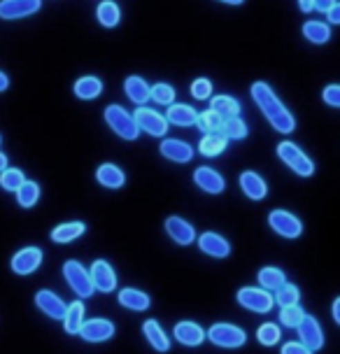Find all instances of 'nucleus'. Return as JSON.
<instances>
[{"label":"nucleus","mask_w":340,"mask_h":354,"mask_svg":"<svg viewBox=\"0 0 340 354\" xmlns=\"http://www.w3.org/2000/svg\"><path fill=\"white\" fill-rule=\"evenodd\" d=\"M63 277H66L68 287H70L79 299H89V296L96 292L91 282V273L79 261H75V259L63 263Z\"/></svg>","instance_id":"nucleus-4"},{"label":"nucleus","mask_w":340,"mask_h":354,"mask_svg":"<svg viewBox=\"0 0 340 354\" xmlns=\"http://www.w3.org/2000/svg\"><path fill=\"white\" fill-rule=\"evenodd\" d=\"M193 182H196L198 189H203L205 194H212V196L224 194V189H226L224 177L210 166H198L193 170Z\"/></svg>","instance_id":"nucleus-17"},{"label":"nucleus","mask_w":340,"mask_h":354,"mask_svg":"<svg viewBox=\"0 0 340 354\" xmlns=\"http://www.w3.org/2000/svg\"><path fill=\"white\" fill-rule=\"evenodd\" d=\"M303 37L312 44H324L331 40V28H329V24L312 19V21L303 24Z\"/></svg>","instance_id":"nucleus-31"},{"label":"nucleus","mask_w":340,"mask_h":354,"mask_svg":"<svg viewBox=\"0 0 340 354\" xmlns=\"http://www.w3.org/2000/svg\"><path fill=\"white\" fill-rule=\"evenodd\" d=\"M159 151L163 159L175 163H189L193 159V147L189 142L180 140V138H166V140H161Z\"/></svg>","instance_id":"nucleus-16"},{"label":"nucleus","mask_w":340,"mask_h":354,"mask_svg":"<svg viewBox=\"0 0 340 354\" xmlns=\"http://www.w3.org/2000/svg\"><path fill=\"white\" fill-rule=\"evenodd\" d=\"M79 336L86 340V343H105L115 336V324L110 319H84V324L79 328Z\"/></svg>","instance_id":"nucleus-11"},{"label":"nucleus","mask_w":340,"mask_h":354,"mask_svg":"<svg viewBox=\"0 0 340 354\" xmlns=\"http://www.w3.org/2000/svg\"><path fill=\"white\" fill-rule=\"evenodd\" d=\"M96 17H98L100 26L115 28L119 26V21H122V10H119V5L112 3V0H103L96 8Z\"/></svg>","instance_id":"nucleus-30"},{"label":"nucleus","mask_w":340,"mask_h":354,"mask_svg":"<svg viewBox=\"0 0 340 354\" xmlns=\"http://www.w3.org/2000/svg\"><path fill=\"white\" fill-rule=\"evenodd\" d=\"M96 180H98V185H103L108 189H122L126 185L124 170L119 166H115V163H103V166H98Z\"/></svg>","instance_id":"nucleus-24"},{"label":"nucleus","mask_w":340,"mask_h":354,"mask_svg":"<svg viewBox=\"0 0 340 354\" xmlns=\"http://www.w3.org/2000/svg\"><path fill=\"white\" fill-rule=\"evenodd\" d=\"M322 98H324V103L326 105H331V107H338L340 110V84H329L322 91Z\"/></svg>","instance_id":"nucleus-43"},{"label":"nucleus","mask_w":340,"mask_h":354,"mask_svg":"<svg viewBox=\"0 0 340 354\" xmlns=\"http://www.w3.org/2000/svg\"><path fill=\"white\" fill-rule=\"evenodd\" d=\"M119 306L133 310V313H144L152 306V299L149 294H144L142 289H135V287H126L119 292Z\"/></svg>","instance_id":"nucleus-21"},{"label":"nucleus","mask_w":340,"mask_h":354,"mask_svg":"<svg viewBox=\"0 0 340 354\" xmlns=\"http://www.w3.org/2000/svg\"><path fill=\"white\" fill-rule=\"evenodd\" d=\"M42 8V0H0V19H23L35 15Z\"/></svg>","instance_id":"nucleus-13"},{"label":"nucleus","mask_w":340,"mask_h":354,"mask_svg":"<svg viewBox=\"0 0 340 354\" xmlns=\"http://www.w3.org/2000/svg\"><path fill=\"white\" fill-rule=\"evenodd\" d=\"M35 306L42 310V313L47 315V317L52 319H63L66 317V301L61 299L59 294L49 292V289H40V292L35 294Z\"/></svg>","instance_id":"nucleus-18"},{"label":"nucleus","mask_w":340,"mask_h":354,"mask_svg":"<svg viewBox=\"0 0 340 354\" xmlns=\"http://www.w3.org/2000/svg\"><path fill=\"white\" fill-rule=\"evenodd\" d=\"M149 88L152 86H149L142 77H138V75H131V77H126V82H124L126 96H129L131 103H135L138 107H142L149 100Z\"/></svg>","instance_id":"nucleus-22"},{"label":"nucleus","mask_w":340,"mask_h":354,"mask_svg":"<svg viewBox=\"0 0 340 354\" xmlns=\"http://www.w3.org/2000/svg\"><path fill=\"white\" fill-rule=\"evenodd\" d=\"M212 82L207 80V77H198V80H193V84H191V96L196 98V100H210L212 98Z\"/></svg>","instance_id":"nucleus-42"},{"label":"nucleus","mask_w":340,"mask_h":354,"mask_svg":"<svg viewBox=\"0 0 340 354\" xmlns=\"http://www.w3.org/2000/svg\"><path fill=\"white\" fill-rule=\"evenodd\" d=\"M198 119V112L193 110L191 105H168V115H166V122L173 124V126H182V129H187V126H193Z\"/></svg>","instance_id":"nucleus-25"},{"label":"nucleus","mask_w":340,"mask_h":354,"mask_svg":"<svg viewBox=\"0 0 340 354\" xmlns=\"http://www.w3.org/2000/svg\"><path fill=\"white\" fill-rule=\"evenodd\" d=\"M219 3H226V5H243L245 0H219Z\"/></svg>","instance_id":"nucleus-51"},{"label":"nucleus","mask_w":340,"mask_h":354,"mask_svg":"<svg viewBox=\"0 0 340 354\" xmlns=\"http://www.w3.org/2000/svg\"><path fill=\"white\" fill-rule=\"evenodd\" d=\"M82 324H84V303L82 301H73L70 306L66 308V317H63V326H66V333H79Z\"/></svg>","instance_id":"nucleus-29"},{"label":"nucleus","mask_w":340,"mask_h":354,"mask_svg":"<svg viewBox=\"0 0 340 354\" xmlns=\"http://www.w3.org/2000/svg\"><path fill=\"white\" fill-rule=\"evenodd\" d=\"M247 124L243 122L240 117H231V119H224V129H222V136L229 138V140H243L247 138Z\"/></svg>","instance_id":"nucleus-36"},{"label":"nucleus","mask_w":340,"mask_h":354,"mask_svg":"<svg viewBox=\"0 0 340 354\" xmlns=\"http://www.w3.org/2000/svg\"><path fill=\"white\" fill-rule=\"evenodd\" d=\"M5 168H8V156H5L3 151H0V173H3Z\"/></svg>","instance_id":"nucleus-50"},{"label":"nucleus","mask_w":340,"mask_h":354,"mask_svg":"<svg viewBox=\"0 0 340 354\" xmlns=\"http://www.w3.org/2000/svg\"><path fill=\"white\" fill-rule=\"evenodd\" d=\"M236 301L240 303L245 310H252V313H259V315H266L273 310L275 306V296L266 292L261 287H243L238 289L236 294Z\"/></svg>","instance_id":"nucleus-6"},{"label":"nucleus","mask_w":340,"mask_h":354,"mask_svg":"<svg viewBox=\"0 0 340 354\" xmlns=\"http://www.w3.org/2000/svg\"><path fill=\"white\" fill-rule=\"evenodd\" d=\"M299 301H301V289L296 287V284H292V282H285L278 292H275V303H278L280 308L296 306Z\"/></svg>","instance_id":"nucleus-37"},{"label":"nucleus","mask_w":340,"mask_h":354,"mask_svg":"<svg viewBox=\"0 0 340 354\" xmlns=\"http://www.w3.org/2000/svg\"><path fill=\"white\" fill-rule=\"evenodd\" d=\"M280 354H312L310 347H305L303 343H296V340H289V343L282 345Z\"/></svg>","instance_id":"nucleus-44"},{"label":"nucleus","mask_w":340,"mask_h":354,"mask_svg":"<svg viewBox=\"0 0 340 354\" xmlns=\"http://www.w3.org/2000/svg\"><path fill=\"white\" fill-rule=\"evenodd\" d=\"M205 338L210 340L212 345L224 347V350H238V347H243L247 343V333H245L240 326L226 324V322L212 324L210 331H205Z\"/></svg>","instance_id":"nucleus-2"},{"label":"nucleus","mask_w":340,"mask_h":354,"mask_svg":"<svg viewBox=\"0 0 340 354\" xmlns=\"http://www.w3.org/2000/svg\"><path fill=\"white\" fill-rule=\"evenodd\" d=\"M210 110L217 112L222 119H231V117H240V103L231 96H215L210 98Z\"/></svg>","instance_id":"nucleus-32"},{"label":"nucleus","mask_w":340,"mask_h":354,"mask_svg":"<svg viewBox=\"0 0 340 354\" xmlns=\"http://www.w3.org/2000/svg\"><path fill=\"white\" fill-rule=\"evenodd\" d=\"M331 315H333V322L340 326V296L336 301H333V306H331Z\"/></svg>","instance_id":"nucleus-47"},{"label":"nucleus","mask_w":340,"mask_h":354,"mask_svg":"<svg viewBox=\"0 0 340 354\" xmlns=\"http://www.w3.org/2000/svg\"><path fill=\"white\" fill-rule=\"evenodd\" d=\"M196 126L200 131L205 133H219L222 136V129H224V119L217 115V112H212V110H205V112H200L198 119H196Z\"/></svg>","instance_id":"nucleus-35"},{"label":"nucleus","mask_w":340,"mask_h":354,"mask_svg":"<svg viewBox=\"0 0 340 354\" xmlns=\"http://www.w3.org/2000/svg\"><path fill=\"white\" fill-rule=\"evenodd\" d=\"M84 231H86L84 221H66V224H59L52 231V240H54V243H59V245H66V243L77 240L79 236H84Z\"/></svg>","instance_id":"nucleus-26"},{"label":"nucleus","mask_w":340,"mask_h":354,"mask_svg":"<svg viewBox=\"0 0 340 354\" xmlns=\"http://www.w3.org/2000/svg\"><path fill=\"white\" fill-rule=\"evenodd\" d=\"M301 12H312L314 10V0H299Z\"/></svg>","instance_id":"nucleus-48"},{"label":"nucleus","mask_w":340,"mask_h":354,"mask_svg":"<svg viewBox=\"0 0 340 354\" xmlns=\"http://www.w3.org/2000/svg\"><path fill=\"white\" fill-rule=\"evenodd\" d=\"M133 119L140 131L149 133V136H154V138H166L170 124L166 122V117L159 115L156 110H149V107L142 105L133 112Z\"/></svg>","instance_id":"nucleus-8"},{"label":"nucleus","mask_w":340,"mask_h":354,"mask_svg":"<svg viewBox=\"0 0 340 354\" xmlns=\"http://www.w3.org/2000/svg\"><path fill=\"white\" fill-rule=\"evenodd\" d=\"M73 91L79 100H93L103 93V82L98 77H93V75H86V77H79L75 82Z\"/></svg>","instance_id":"nucleus-27"},{"label":"nucleus","mask_w":340,"mask_h":354,"mask_svg":"<svg viewBox=\"0 0 340 354\" xmlns=\"http://www.w3.org/2000/svg\"><path fill=\"white\" fill-rule=\"evenodd\" d=\"M105 122L122 140H138V136H140V129H138L133 115L119 105L105 107Z\"/></svg>","instance_id":"nucleus-3"},{"label":"nucleus","mask_w":340,"mask_h":354,"mask_svg":"<svg viewBox=\"0 0 340 354\" xmlns=\"http://www.w3.org/2000/svg\"><path fill=\"white\" fill-rule=\"evenodd\" d=\"M0 142H3V138H0Z\"/></svg>","instance_id":"nucleus-52"},{"label":"nucleus","mask_w":340,"mask_h":354,"mask_svg":"<svg viewBox=\"0 0 340 354\" xmlns=\"http://www.w3.org/2000/svg\"><path fill=\"white\" fill-rule=\"evenodd\" d=\"M226 145H229V138L219 136V133H207V136H203V140H200L198 145V151L203 156H219L222 151L226 149Z\"/></svg>","instance_id":"nucleus-33"},{"label":"nucleus","mask_w":340,"mask_h":354,"mask_svg":"<svg viewBox=\"0 0 340 354\" xmlns=\"http://www.w3.org/2000/svg\"><path fill=\"white\" fill-rule=\"evenodd\" d=\"M196 243H198L200 252L212 259H226L231 254V243L224 236H219V233H212V231L200 233L196 238Z\"/></svg>","instance_id":"nucleus-15"},{"label":"nucleus","mask_w":340,"mask_h":354,"mask_svg":"<svg viewBox=\"0 0 340 354\" xmlns=\"http://www.w3.org/2000/svg\"><path fill=\"white\" fill-rule=\"evenodd\" d=\"M326 19H329V24H333V26H340V0L326 12Z\"/></svg>","instance_id":"nucleus-45"},{"label":"nucleus","mask_w":340,"mask_h":354,"mask_svg":"<svg viewBox=\"0 0 340 354\" xmlns=\"http://www.w3.org/2000/svg\"><path fill=\"white\" fill-rule=\"evenodd\" d=\"M268 226L278 233L280 238L287 240H296L303 233V221H301L296 214L287 212V210H273L268 214Z\"/></svg>","instance_id":"nucleus-7"},{"label":"nucleus","mask_w":340,"mask_h":354,"mask_svg":"<svg viewBox=\"0 0 340 354\" xmlns=\"http://www.w3.org/2000/svg\"><path fill=\"white\" fill-rule=\"evenodd\" d=\"M166 233L170 236V240H175L178 245L182 248H187V245H191L193 240H196V229H193L191 221L178 217V214H173V217L166 219Z\"/></svg>","instance_id":"nucleus-14"},{"label":"nucleus","mask_w":340,"mask_h":354,"mask_svg":"<svg viewBox=\"0 0 340 354\" xmlns=\"http://www.w3.org/2000/svg\"><path fill=\"white\" fill-rule=\"evenodd\" d=\"M149 98H152L156 105H173L175 88L170 84H166V82H159V84H154L152 88H149Z\"/></svg>","instance_id":"nucleus-40"},{"label":"nucleus","mask_w":340,"mask_h":354,"mask_svg":"<svg viewBox=\"0 0 340 354\" xmlns=\"http://www.w3.org/2000/svg\"><path fill=\"white\" fill-rule=\"evenodd\" d=\"M278 156H280V159L285 161L287 166L292 168L299 177H312V175H314V163H312V159H308L303 151H301V147H296L294 142L282 140V142L278 145Z\"/></svg>","instance_id":"nucleus-5"},{"label":"nucleus","mask_w":340,"mask_h":354,"mask_svg":"<svg viewBox=\"0 0 340 354\" xmlns=\"http://www.w3.org/2000/svg\"><path fill=\"white\" fill-rule=\"evenodd\" d=\"M89 273H91V282H93V289H96V292L110 294L117 289V273L110 266V261H105V259H96Z\"/></svg>","instance_id":"nucleus-9"},{"label":"nucleus","mask_w":340,"mask_h":354,"mask_svg":"<svg viewBox=\"0 0 340 354\" xmlns=\"http://www.w3.org/2000/svg\"><path fill=\"white\" fill-rule=\"evenodd\" d=\"M173 336L175 340H178L180 345H185V347H198L200 343L205 340V331H203V326H198L196 322H178L173 328Z\"/></svg>","instance_id":"nucleus-19"},{"label":"nucleus","mask_w":340,"mask_h":354,"mask_svg":"<svg viewBox=\"0 0 340 354\" xmlns=\"http://www.w3.org/2000/svg\"><path fill=\"white\" fill-rule=\"evenodd\" d=\"M336 3H338V0H314V10L324 12V15H326V12H329Z\"/></svg>","instance_id":"nucleus-46"},{"label":"nucleus","mask_w":340,"mask_h":354,"mask_svg":"<svg viewBox=\"0 0 340 354\" xmlns=\"http://www.w3.org/2000/svg\"><path fill=\"white\" fill-rule=\"evenodd\" d=\"M303 308L296 303V306H287V308H282L280 310V324L282 326H287V328H296L299 326V322L303 319Z\"/></svg>","instance_id":"nucleus-41"},{"label":"nucleus","mask_w":340,"mask_h":354,"mask_svg":"<svg viewBox=\"0 0 340 354\" xmlns=\"http://www.w3.org/2000/svg\"><path fill=\"white\" fill-rule=\"evenodd\" d=\"M40 201V185L33 180H26L17 192V203L21 207H33Z\"/></svg>","instance_id":"nucleus-34"},{"label":"nucleus","mask_w":340,"mask_h":354,"mask_svg":"<svg viewBox=\"0 0 340 354\" xmlns=\"http://www.w3.org/2000/svg\"><path fill=\"white\" fill-rule=\"evenodd\" d=\"M280 338H282V331H280L278 324H273V322H266V324H261L259 328H256V340L266 347L278 345Z\"/></svg>","instance_id":"nucleus-39"},{"label":"nucleus","mask_w":340,"mask_h":354,"mask_svg":"<svg viewBox=\"0 0 340 354\" xmlns=\"http://www.w3.org/2000/svg\"><path fill=\"white\" fill-rule=\"evenodd\" d=\"M240 189L249 201H263L268 194L266 180L259 173H254V170H245L240 175Z\"/></svg>","instance_id":"nucleus-20"},{"label":"nucleus","mask_w":340,"mask_h":354,"mask_svg":"<svg viewBox=\"0 0 340 354\" xmlns=\"http://www.w3.org/2000/svg\"><path fill=\"white\" fill-rule=\"evenodd\" d=\"M296 331H299L301 336V343L305 347H310V350H322L324 347V331H322V324L317 322V317H312V315H303V319L299 322V326H296Z\"/></svg>","instance_id":"nucleus-10"},{"label":"nucleus","mask_w":340,"mask_h":354,"mask_svg":"<svg viewBox=\"0 0 340 354\" xmlns=\"http://www.w3.org/2000/svg\"><path fill=\"white\" fill-rule=\"evenodd\" d=\"M256 280H259L261 289H266V292H278L282 284L287 282V275L285 270L275 268V266H263L259 275H256Z\"/></svg>","instance_id":"nucleus-28"},{"label":"nucleus","mask_w":340,"mask_h":354,"mask_svg":"<svg viewBox=\"0 0 340 354\" xmlns=\"http://www.w3.org/2000/svg\"><path fill=\"white\" fill-rule=\"evenodd\" d=\"M142 333H144V338H147V343L152 345L156 352H168L170 350V338L166 336V331H163L161 324L156 319L144 322Z\"/></svg>","instance_id":"nucleus-23"},{"label":"nucleus","mask_w":340,"mask_h":354,"mask_svg":"<svg viewBox=\"0 0 340 354\" xmlns=\"http://www.w3.org/2000/svg\"><path fill=\"white\" fill-rule=\"evenodd\" d=\"M249 93H252V98H254V103L259 105V110L263 112V117L268 119L275 131L287 136V133H292L296 129L294 115L282 105V100L275 96V91L266 84V82H254L249 88Z\"/></svg>","instance_id":"nucleus-1"},{"label":"nucleus","mask_w":340,"mask_h":354,"mask_svg":"<svg viewBox=\"0 0 340 354\" xmlns=\"http://www.w3.org/2000/svg\"><path fill=\"white\" fill-rule=\"evenodd\" d=\"M42 263V250L40 248H23L12 257V270L17 275H30L40 268Z\"/></svg>","instance_id":"nucleus-12"},{"label":"nucleus","mask_w":340,"mask_h":354,"mask_svg":"<svg viewBox=\"0 0 340 354\" xmlns=\"http://www.w3.org/2000/svg\"><path fill=\"white\" fill-rule=\"evenodd\" d=\"M8 86H10V77L3 71H0V93L8 91Z\"/></svg>","instance_id":"nucleus-49"},{"label":"nucleus","mask_w":340,"mask_h":354,"mask_svg":"<svg viewBox=\"0 0 340 354\" xmlns=\"http://www.w3.org/2000/svg\"><path fill=\"white\" fill-rule=\"evenodd\" d=\"M23 182H26V177H23V173L19 168H5L3 173H0V187H3L5 192L17 194Z\"/></svg>","instance_id":"nucleus-38"}]
</instances>
